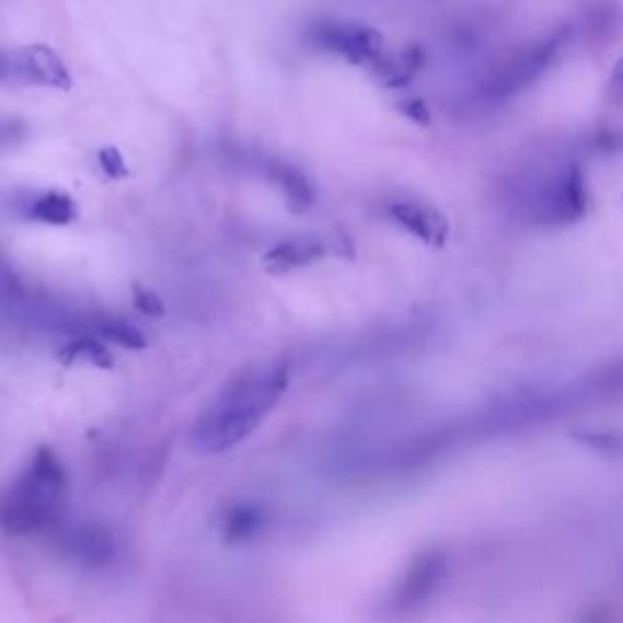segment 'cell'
<instances>
[{"label": "cell", "mask_w": 623, "mask_h": 623, "mask_svg": "<svg viewBox=\"0 0 623 623\" xmlns=\"http://www.w3.org/2000/svg\"><path fill=\"white\" fill-rule=\"evenodd\" d=\"M288 390V366H273L236 378L205 409L191 431V446L198 453H222L249 439L256 426Z\"/></svg>", "instance_id": "1"}, {"label": "cell", "mask_w": 623, "mask_h": 623, "mask_svg": "<svg viewBox=\"0 0 623 623\" xmlns=\"http://www.w3.org/2000/svg\"><path fill=\"white\" fill-rule=\"evenodd\" d=\"M61 545H64V551L73 557V561H79L83 565H93V567L111 563L113 551H115L111 533L101 527H89V523H83V527H76L64 533Z\"/></svg>", "instance_id": "5"}, {"label": "cell", "mask_w": 623, "mask_h": 623, "mask_svg": "<svg viewBox=\"0 0 623 623\" xmlns=\"http://www.w3.org/2000/svg\"><path fill=\"white\" fill-rule=\"evenodd\" d=\"M324 254V246L322 242H316L312 236H300V239H288V242H282L278 246H273L264 264L270 273H288L292 268H302V266H310L312 261L322 258Z\"/></svg>", "instance_id": "6"}, {"label": "cell", "mask_w": 623, "mask_h": 623, "mask_svg": "<svg viewBox=\"0 0 623 623\" xmlns=\"http://www.w3.org/2000/svg\"><path fill=\"white\" fill-rule=\"evenodd\" d=\"M30 217L37 222L64 227L71 224L76 217H79V205H76V200L67 193L49 191L37 195V198L30 203Z\"/></svg>", "instance_id": "8"}, {"label": "cell", "mask_w": 623, "mask_h": 623, "mask_svg": "<svg viewBox=\"0 0 623 623\" xmlns=\"http://www.w3.org/2000/svg\"><path fill=\"white\" fill-rule=\"evenodd\" d=\"M402 111L407 113L409 117H414V119H422V123H426V111H424V105H422L419 101L404 103V105H402Z\"/></svg>", "instance_id": "15"}, {"label": "cell", "mask_w": 623, "mask_h": 623, "mask_svg": "<svg viewBox=\"0 0 623 623\" xmlns=\"http://www.w3.org/2000/svg\"><path fill=\"white\" fill-rule=\"evenodd\" d=\"M314 47H320L351 64H373L382 57L385 42L376 27L360 23H322L310 32Z\"/></svg>", "instance_id": "3"}, {"label": "cell", "mask_w": 623, "mask_h": 623, "mask_svg": "<svg viewBox=\"0 0 623 623\" xmlns=\"http://www.w3.org/2000/svg\"><path fill=\"white\" fill-rule=\"evenodd\" d=\"M266 517L264 511L254 505H234L229 507L224 514V529H222V539L229 545L236 543H246L254 539V535L264 529Z\"/></svg>", "instance_id": "9"}, {"label": "cell", "mask_w": 623, "mask_h": 623, "mask_svg": "<svg viewBox=\"0 0 623 623\" xmlns=\"http://www.w3.org/2000/svg\"><path fill=\"white\" fill-rule=\"evenodd\" d=\"M97 161H101V169L107 173L111 178H125L129 176V169L123 159V154L115 147H105L101 149V154H97Z\"/></svg>", "instance_id": "14"}, {"label": "cell", "mask_w": 623, "mask_h": 623, "mask_svg": "<svg viewBox=\"0 0 623 623\" xmlns=\"http://www.w3.org/2000/svg\"><path fill=\"white\" fill-rule=\"evenodd\" d=\"M132 300H135V308L139 312H145L149 316H163L166 314V308H163V302L157 292H151L149 288L145 286H139V282H135L132 286Z\"/></svg>", "instance_id": "13"}, {"label": "cell", "mask_w": 623, "mask_h": 623, "mask_svg": "<svg viewBox=\"0 0 623 623\" xmlns=\"http://www.w3.org/2000/svg\"><path fill=\"white\" fill-rule=\"evenodd\" d=\"M392 217L402 224L412 229L414 234H419L424 239H431L436 232H441V222L436 220L431 212L422 210L417 205H395L392 207Z\"/></svg>", "instance_id": "11"}, {"label": "cell", "mask_w": 623, "mask_h": 623, "mask_svg": "<svg viewBox=\"0 0 623 623\" xmlns=\"http://www.w3.org/2000/svg\"><path fill=\"white\" fill-rule=\"evenodd\" d=\"M614 89L623 91V59L616 64V71H614Z\"/></svg>", "instance_id": "16"}, {"label": "cell", "mask_w": 623, "mask_h": 623, "mask_svg": "<svg viewBox=\"0 0 623 623\" xmlns=\"http://www.w3.org/2000/svg\"><path fill=\"white\" fill-rule=\"evenodd\" d=\"M101 336L123 348H132V351H139V348L147 346L145 334H141L135 324H127V322L101 324Z\"/></svg>", "instance_id": "12"}, {"label": "cell", "mask_w": 623, "mask_h": 623, "mask_svg": "<svg viewBox=\"0 0 623 623\" xmlns=\"http://www.w3.org/2000/svg\"><path fill=\"white\" fill-rule=\"evenodd\" d=\"M67 470L49 448H39L27 470L0 497V531L35 533L57 523L67 497Z\"/></svg>", "instance_id": "2"}, {"label": "cell", "mask_w": 623, "mask_h": 623, "mask_svg": "<svg viewBox=\"0 0 623 623\" xmlns=\"http://www.w3.org/2000/svg\"><path fill=\"white\" fill-rule=\"evenodd\" d=\"M59 360L64 366H73V364H79V360H89L91 366H101V368L113 366V358L111 354H107V348L97 342V338H91V336L76 338V342H71L69 346H64Z\"/></svg>", "instance_id": "10"}, {"label": "cell", "mask_w": 623, "mask_h": 623, "mask_svg": "<svg viewBox=\"0 0 623 623\" xmlns=\"http://www.w3.org/2000/svg\"><path fill=\"white\" fill-rule=\"evenodd\" d=\"M8 76L10 79L47 85V89H71V73L67 64L59 59L57 51L45 45H32L0 57V79H8Z\"/></svg>", "instance_id": "4"}, {"label": "cell", "mask_w": 623, "mask_h": 623, "mask_svg": "<svg viewBox=\"0 0 623 623\" xmlns=\"http://www.w3.org/2000/svg\"><path fill=\"white\" fill-rule=\"evenodd\" d=\"M270 178L278 183V188L282 191V195H286V205L290 212L300 215L314 203V191L310 181L295 166H288V163H273Z\"/></svg>", "instance_id": "7"}]
</instances>
